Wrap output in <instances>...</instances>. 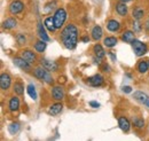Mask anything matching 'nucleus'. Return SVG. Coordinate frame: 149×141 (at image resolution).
Returning <instances> with one entry per match:
<instances>
[{
	"label": "nucleus",
	"instance_id": "obj_1",
	"mask_svg": "<svg viewBox=\"0 0 149 141\" xmlns=\"http://www.w3.org/2000/svg\"><path fill=\"white\" fill-rule=\"evenodd\" d=\"M79 30L74 24H67L61 32V41L68 50H74L78 43Z\"/></svg>",
	"mask_w": 149,
	"mask_h": 141
},
{
	"label": "nucleus",
	"instance_id": "obj_2",
	"mask_svg": "<svg viewBox=\"0 0 149 141\" xmlns=\"http://www.w3.org/2000/svg\"><path fill=\"white\" fill-rule=\"evenodd\" d=\"M33 75L37 77L39 80L45 82L47 85H53L54 84V78L51 75V71L47 70L45 67H37L33 69Z\"/></svg>",
	"mask_w": 149,
	"mask_h": 141
},
{
	"label": "nucleus",
	"instance_id": "obj_3",
	"mask_svg": "<svg viewBox=\"0 0 149 141\" xmlns=\"http://www.w3.org/2000/svg\"><path fill=\"white\" fill-rule=\"evenodd\" d=\"M53 20H54V24H55L56 29H61L64 23H65V20H67V12L64 8L60 7L57 8L53 15Z\"/></svg>",
	"mask_w": 149,
	"mask_h": 141
},
{
	"label": "nucleus",
	"instance_id": "obj_4",
	"mask_svg": "<svg viewBox=\"0 0 149 141\" xmlns=\"http://www.w3.org/2000/svg\"><path fill=\"white\" fill-rule=\"evenodd\" d=\"M131 45H132L134 54H135L136 56H142V55H145V54L147 53V51H148L147 45H146L145 43L138 40V39H134V40L131 43Z\"/></svg>",
	"mask_w": 149,
	"mask_h": 141
},
{
	"label": "nucleus",
	"instance_id": "obj_5",
	"mask_svg": "<svg viewBox=\"0 0 149 141\" xmlns=\"http://www.w3.org/2000/svg\"><path fill=\"white\" fill-rule=\"evenodd\" d=\"M8 10H9V13H10L12 15L21 14V13L24 10V2L21 1V0H13V1L9 3Z\"/></svg>",
	"mask_w": 149,
	"mask_h": 141
},
{
	"label": "nucleus",
	"instance_id": "obj_6",
	"mask_svg": "<svg viewBox=\"0 0 149 141\" xmlns=\"http://www.w3.org/2000/svg\"><path fill=\"white\" fill-rule=\"evenodd\" d=\"M13 62H14V64L19 68L21 70L25 71V72H30V71L32 70V68H31V63H29L26 60H24L22 56H15L14 59H13Z\"/></svg>",
	"mask_w": 149,
	"mask_h": 141
},
{
	"label": "nucleus",
	"instance_id": "obj_7",
	"mask_svg": "<svg viewBox=\"0 0 149 141\" xmlns=\"http://www.w3.org/2000/svg\"><path fill=\"white\" fill-rule=\"evenodd\" d=\"M87 84L93 86V87H100L104 84V78L100 73H96L94 76H91L87 78Z\"/></svg>",
	"mask_w": 149,
	"mask_h": 141
},
{
	"label": "nucleus",
	"instance_id": "obj_8",
	"mask_svg": "<svg viewBox=\"0 0 149 141\" xmlns=\"http://www.w3.org/2000/svg\"><path fill=\"white\" fill-rule=\"evenodd\" d=\"M133 98L138 102H140L141 105H143V106H146L147 108H149V95H147L146 93H143L141 91H135L133 93Z\"/></svg>",
	"mask_w": 149,
	"mask_h": 141
},
{
	"label": "nucleus",
	"instance_id": "obj_9",
	"mask_svg": "<svg viewBox=\"0 0 149 141\" xmlns=\"http://www.w3.org/2000/svg\"><path fill=\"white\" fill-rule=\"evenodd\" d=\"M10 85H12V77H10V75L6 73V72L1 73V76H0V87H1V89L2 91H7L8 88L10 87Z\"/></svg>",
	"mask_w": 149,
	"mask_h": 141
},
{
	"label": "nucleus",
	"instance_id": "obj_10",
	"mask_svg": "<svg viewBox=\"0 0 149 141\" xmlns=\"http://www.w3.org/2000/svg\"><path fill=\"white\" fill-rule=\"evenodd\" d=\"M64 95H65V93H64L63 86H61V85L53 86V88H52V96H53V99H54L55 101H61V100H63V99H64Z\"/></svg>",
	"mask_w": 149,
	"mask_h": 141
},
{
	"label": "nucleus",
	"instance_id": "obj_11",
	"mask_svg": "<svg viewBox=\"0 0 149 141\" xmlns=\"http://www.w3.org/2000/svg\"><path fill=\"white\" fill-rule=\"evenodd\" d=\"M21 56L24 60H26L29 63H31V64H33V63L37 62V55H36V53L33 51H31V50H23L21 52Z\"/></svg>",
	"mask_w": 149,
	"mask_h": 141
},
{
	"label": "nucleus",
	"instance_id": "obj_12",
	"mask_svg": "<svg viewBox=\"0 0 149 141\" xmlns=\"http://www.w3.org/2000/svg\"><path fill=\"white\" fill-rule=\"evenodd\" d=\"M40 64L42 67H45L47 70L49 71H57L58 70V64L56 61H52V60H48V59H41L40 60Z\"/></svg>",
	"mask_w": 149,
	"mask_h": 141
},
{
	"label": "nucleus",
	"instance_id": "obj_13",
	"mask_svg": "<svg viewBox=\"0 0 149 141\" xmlns=\"http://www.w3.org/2000/svg\"><path fill=\"white\" fill-rule=\"evenodd\" d=\"M115 9H116V13L119 16H122V17L126 16L127 15V12H129V8L126 6V2H122V1H119V2H117L115 5Z\"/></svg>",
	"mask_w": 149,
	"mask_h": 141
},
{
	"label": "nucleus",
	"instance_id": "obj_14",
	"mask_svg": "<svg viewBox=\"0 0 149 141\" xmlns=\"http://www.w3.org/2000/svg\"><path fill=\"white\" fill-rule=\"evenodd\" d=\"M118 126L123 132L127 133L131 128V123L125 116H120V117H118Z\"/></svg>",
	"mask_w": 149,
	"mask_h": 141
},
{
	"label": "nucleus",
	"instance_id": "obj_15",
	"mask_svg": "<svg viewBox=\"0 0 149 141\" xmlns=\"http://www.w3.org/2000/svg\"><path fill=\"white\" fill-rule=\"evenodd\" d=\"M19 106H21L19 99L16 95H14V96H12L9 99V102H8V109H9V111H12V112L17 111L19 109Z\"/></svg>",
	"mask_w": 149,
	"mask_h": 141
},
{
	"label": "nucleus",
	"instance_id": "obj_16",
	"mask_svg": "<svg viewBox=\"0 0 149 141\" xmlns=\"http://www.w3.org/2000/svg\"><path fill=\"white\" fill-rule=\"evenodd\" d=\"M62 110H63V105H62L61 102H55V103H53L52 106L48 108L47 112H48L51 116H56V115L61 114Z\"/></svg>",
	"mask_w": 149,
	"mask_h": 141
},
{
	"label": "nucleus",
	"instance_id": "obj_17",
	"mask_svg": "<svg viewBox=\"0 0 149 141\" xmlns=\"http://www.w3.org/2000/svg\"><path fill=\"white\" fill-rule=\"evenodd\" d=\"M45 24L42 25L40 22L38 23L37 25V32H38V36H39V38L41 39V40H44V41H49L51 40V38H49V36L47 35V32H46V30H45Z\"/></svg>",
	"mask_w": 149,
	"mask_h": 141
},
{
	"label": "nucleus",
	"instance_id": "obj_18",
	"mask_svg": "<svg viewBox=\"0 0 149 141\" xmlns=\"http://www.w3.org/2000/svg\"><path fill=\"white\" fill-rule=\"evenodd\" d=\"M145 16V9L141 7V6H136L133 8L132 10V17L133 20H136V21H140L142 20Z\"/></svg>",
	"mask_w": 149,
	"mask_h": 141
},
{
	"label": "nucleus",
	"instance_id": "obj_19",
	"mask_svg": "<svg viewBox=\"0 0 149 141\" xmlns=\"http://www.w3.org/2000/svg\"><path fill=\"white\" fill-rule=\"evenodd\" d=\"M91 36H92V39H93V40L99 41V40L102 38V36H103V30H102V28H101L100 25L93 27V29H92V31H91Z\"/></svg>",
	"mask_w": 149,
	"mask_h": 141
},
{
	"label": "nucleus",
	"instance_id": "obj_20",
	"mask_svg": "<svg viewBox=\"0 0 149 141\" xmlns=\"http://www.w3.org/2000/svg\"><path fill=\"white\" fill-rule=\"evenodd\" d=\"M16 25H17V21L14 17H8L2 22V28L6 30H12V29L16 28Z\"/></svg>",
	"mask_w": 149,
	"mask_h": 141
},
{
	"label": "nucleus",
	"instance_id": "obj_21",
	"mask_svg": "<svg viewBox=\"0 0 149 141\" xmlns=\"http://www.w3.org/2000/svg\"><path fill=\"white\" fill-rule=\"evenodd\" d=\"M107 29H108V31H110V32H117L119 29H120V23L117 21V20H109L108 22H107Z\"/></svg>",
	"mask_w": 149,
	"mask_h": 141
},
{
	"label": "nucleus",
	"instance_id": "obj_22",
	"mask_svg": "<svg viewBox=\"0 0 149 141\" xmlns=\"http://www.w3.org/2000/svg\"><path fill=\"white\" fill-rule=\"evenodd\" d=\"M134 35H135L134 31L126 30V31H124V32L122 34V40H123L124 43H129V44H131V43L135 39V38H134Z\"/></svg>",
	"mask_w": 149,
	"mask_h": 141
},
{
	"label": "nucleus",
	"instance_id": "obj_23",
	"mask_svg": "<svg viewBox=\"0 0 149 141\" xmlns=\"http://www.w3.org/2000/svg\"><path fill=\"white\" fill-rule=\"evenodd\" d=\"M117 41H118V39H117L116 37L109 36V37H106V38L103 39V45H104L106 47H108V48H112L113 46H116Z\"/></svg>",
	"mask_w": 149,
	"mask_h": 141
},
{
	"label": "nucleus",
	"instance_id": "obj_24",
	"mask_svg": "<svg viewBox=\"0 0 149 141\" xmlns=\"http://www.w3.org/2000/svg\"><path fill=\"white\" fill-rule=\"evenodd\" d=\"M44 24H45L46 29H47L49 32H54L55 30H57L55 27V24H54V20H53V17H51V16H48V17L45 18Z\"/></svg>",
	"mask_w": 149,
	"mask_h": 141
},
{
	"label": "nucleus",
	"instance_id": "obj_25",
	"mask_svg": "<svg viewBox=\"0 0 149 141\" xmlns=\"http://www.w3.org/2000/svg\"><path fill=\"white\" fill-rule=\"evenodd\" d=\"M93 52H94V55L97 56V57H100V59H102V57L106 56V52H104L102 45H100V44H95V45H94Z\"/></svg>",
	"mask_w": 149,
	"mask_h": 141
},
{
	"label": "nucleus",
	"instance_id": "obj_26",
	"mask_svg": "<svg viewBox=\"0 0 149 141\" xmlns=\"http://www.w3.org/2000/svg\"><path fill=\"white\" fill-rule=\"evenodd\" d=\"M26 92H28V94H29V96L33 100V101H36L37 100V91H36V87H35V85L33 84H29L28 86H26Z\"/></svg>",
	"mask_w": 149,
	"mask_h": 141
},
{
	"label": "nucleus",
	"instance_id": "obj_27",
	"mask_svg": "<svg viewBox=\"0 0 149 141\" xmlns=\"http://www.w3.org/2000/svg\"><path fill=\"white\" fill-rule=\"evenodd\" d=\"M46 43H47V41H44V40H41V39L36 41V44H35V50H36L37 53H44V52H45V50H46Z\"/></svg>",
	"mask_w": 149,
	"mask_h": 141
},
{
	"label": "nucleus",
	"instance_id": "obj_28",
	"mask_svg": "<svg viewBox=\"0 0 149 141\" xmlns=\"http://www.w3.org/2000/svg\"><path fill=\"white\" fill-rule=\"evenodd\" d=\"M136 70L140 73H146L149 70V64L147 61H140L136 66Z\"/></svg>",
	"mask_w": 149,
	"mask_h": 141
},
{
	"label": "nucleus",
	"instance_id": "obj_29",
	"mask_svg": "<svg viewBox=\"0 0 149 141\" xmlns=\"http://www.w3.org/2000/svg\"><path fill=\"white\" fill-rule=\"evenodd\" d=\"M13 91L15 92V94L22 95L24 93V85L21 82H15L14 85H13Z\"/></svg>",
	"mask_w": 149,
	"mask_h": 141
},
{
	"label": "nucleus",
	"instance_id": "obj_30",
	"mask_svg": "<svg viewBox=\"0 0 149 141\" xmlns=\"http://www.w3.org/2000/svg\"><path fill=\"white\" fill-rule=\"evenodd\" d=\"M145 124H146L145 123V119L141 118V117H134L133 118V125L138 130H142L145 127Z\"/></svg>",
	"mask_w": 149,
	"mask_h": 141
},
{
	"label": "nucleus",
	"instance_id": "obj_31",
	"mask_svg": "<svg viewBox=\"0 0 149 141\" xmlns=\"http://www.w3.org/2000/svg\"><path fill=\"white\" fill-rule=\"evenodd\" d=\"M19 130H21V125H19V123H17V122L12 123V124H9V125H8V132H9L12 135L16 134Z\"/></svg>",
	"mask_w": 149,
	"mask_h": 141
},
{
	"label": "nucleus",
	"instance_id": "obj_32",
	"mask_svg": "<svg viewBox=\"0 0 149 141\" xmlns=\"http://www.w3.org/2000/svg\"><path fill=\"white\" fill-rule=\"evenodd\" d=\"M132 28H133V31L135 32V34H140L141 31H142V24L139 22V21H136V20H134V22H133V24H132Z\"/></svg>",
	"mask_w": 149,
	"mask_h": 141
},
{
	"label": "nucleus",
	"instance_id": "obj_33",
	"mask_svg": "<svg viewBox=\"0 0 149 141\" xmlns=\"http://www.w3.org/2000/svg\"><path fill=\"white\" fill-rule=\"evenodd\" d=\"M16 40H17V43H19V45H24V44H26V37L23 35V34H17V36H16Z\"/></svg>",
	"mask_w": 149,
	"mask_h": 141
},
{
	"label": "nucleus",
	"instance_id": "obj_34",
	"mask_svg": "<svg viewBox=\"0 0 149 141\" xmlns=\"http://www.w3.org/2000/svg\"><path fill=\"white\" fill-rule=\"evenodd\" d=\"M101 69H102V71H104V72H109V69H110V68H109V66H108V64H106V63H102V64H101Z\"/></svg>",
	"mask_w": 149,
	"mask_h": 141
},
{
	"label": "nucleus",
	"instance_id": "obj_35",
	"mask_svg": "<svg viewBox=\"0 0 149 141\" xmlns=\"http://www.w3.org/2000/svg\"><path fill=\"white\" fill-rule=\"evenodd\" d=\"M90 106L92 107V108H99V107H100V103L96 102V101H90Z\"/></svg>",
	"mask_w": 149,
	"mask_h": 141
},
{
	"label": "nucleus",
	"instance_id": "obj_36",
	"mask_svg": "<svg viewBox=\"0 0 149 141\" xmlns=\"http://www.w3.org/2000/svg\"><path fill=\"white\" fill-rule=\"evenodd\" d=\"M123 92L124 93H131L132 92V87L131 86H124L123 87Z\"/></svg>",
	"mask_w": 149,
	"mask_h": 141
},
{
	"label": "nucleus",
	"instance_id": "obj_37",
	"mask_svg": "<svg viewBox=\"0 0 149 141\" xmlns=\"http://www.w3.org/2000/svg\"><path fill=\"white\" fill-rule=\"evenodd\" d=\"M143 28H145V30H146L147 32H149V20L146 21V23L143 24Z\"/></svg>",
	"mask_w": 149,
	"mask_h": 141
},
{
	"label": "nucleus",
	"instance_id": "obj_38",
	"mask_svg": "<svg viewBox=\"0 0 149 141\" xmlns=\"http://www.w3.org/2000/svg\"><path fill=\"white\" fill-rule=\"evenodd\" d=\"M81 41H83V43H88V41H90V37H88V36H84V37L81 38Z\"/></svg>",
	"mask_w": 149,
	"mask_h": 141
},
{
	"label": "nucleus",
	"instance_id": "obj_39",
	"mask_svg": "<svg viewBox=\"0 0 149 141\" xmlns=\"http://www.w3.org/2000/svg\"><path fill=\"white\" fill-rule=\"evenodd\" d=\"M108 55L110 56V59H111L112 61H116V55L113 54V52H109V53H108Z\"/></svg>",
	"mask_w": 149,
	"mask_h": 141
},
{
	"label": "nucleus",
	"instance_id": "obj_40",
	"mask_svg": "<svg viewBox=\"0 0 149 141\" xmlns=\"http://www.w3.org/2000/svg\"><path fill=\"white\" fill-rule=\"evenodd\" d=\"M119 1H122V2H130L132 0H119Z\"/></svg>",
	"mask_w": 149,
	"mask_h": 141
},
{
	"label": "nucleus",
	"instance_id": "obj_41",
	"mask_svg": "<svg viewBox=\"0 0 149 141\" xmlns=\"http://www.w3.org/2000/svg\"><path fill=\"white\" fill-rule=\"evenodd\" d=\"M148 64H149V60H148Z\"/></svg>",
	"mask_w": 149,
	"mask_h": 141
}]
</instances>
